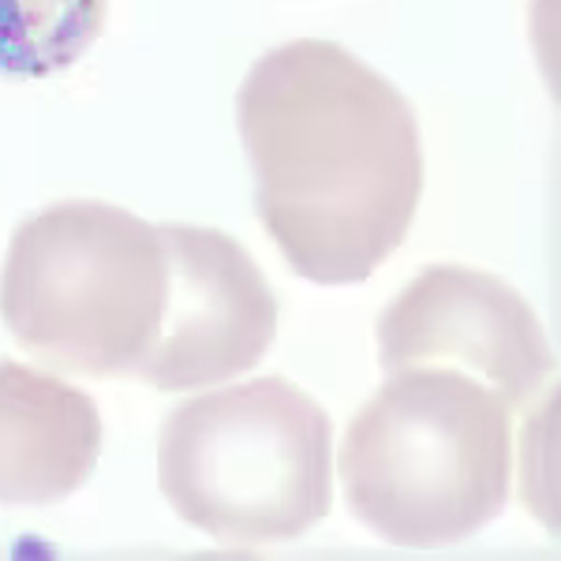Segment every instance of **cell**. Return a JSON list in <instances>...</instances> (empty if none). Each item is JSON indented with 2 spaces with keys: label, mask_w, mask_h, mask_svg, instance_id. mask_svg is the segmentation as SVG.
<instances>
[{
  "label": "cell",
  "mask_w": 561,
  "mask_h": 561,
  "mask_svg": "<svg viewBox=\"0 0 561 561\" xmlns=\"http://www.w3.org/2000/svg\"><path fill=\"white\" fill-rule=\"evenodd\" d=\"M255 214L314 285H359L409 237L423 139L409 98L337 42L262 53L237 94Z\"/></svg>",
  "instance_id": "obj_1"
},
{
  "label": "cell",
  "mask_w": 561,
  "mask_h": 561,
  "mask_svg": "<svg viewBox=\"0 0 561 561\" xmlns=\"http://www.w3.org/2000/svg\"><path fill=\"white\" fill-rule=\"evenodd\" d=\"M510 404L454 367H409L352 415L341 483L364 528L393 547H449L497 520L513 491Z\"/></svg>",
  "instance_id": "obj_2"
},
{
  "label": "cell",
  "mask_w": 561,
  "mask_h": 561,
  "mask_svg": "<svg viewBox=\"0 0 561 561\" xmlns=\"http://www.w3.org/2000/svg\"><path fill=\"white\" fill-rule=\"evenodd\" d=\"M169 285L161 225L98 198H65L12 232L0 319L42 364L83 378H135L158 345Z\"/></svg>",
  "instance_id": "obj_3"
},
{
  "label": "cell",
  "mask_w": 561,
  "mask_h": 561,
  "mask_svg": "<svg viewBox=\"0 0 561 561\" xmlns=\"http://www.w3.org/2000/svg\"><path fill=\"white\" fill-rule=\"evenodd\" d=\"M158 483L225 547L300 539L333 502V423L280 375L210 389L161 423Z\"/></svg>",
  "instance_id": "obj_4"
},
{
  "label": "cell",
  "mask_w": 561,
  "mask_h": 561,
  "mask_svg": "<svg viewBox=\"0 0 561 561\" xmlns=\"http://www.w3.org/2000/svg\"><path fill=\"white\" fill-rule=\"evenodd\" d=\"M378 364L454 367L520 409L554 375L539 314L502 277L468 266H427L378 314Z\"/></svg>",
  "instance_id": "obj_5"
},
{
  "label": "cell",
  "mask_w": 561,
  "mask_h": 561,
  "mask_svg": "<svg viewBox=\"0 0 561 561\" xmlns=\"http://www.w3.org/2000/svg\"><path fill=\"white\" fill-rule=\"evenodd\" d=\"M173 262L169 307L139 382L161 393L221 386L274 345L277 300L240 240L203 225H161Z\"/></svg>",
  "instance_id": "obj_6"
},
{
  "label": "cell",
  "mask_w": 561,
  "mask_h": 561,
  "mask_svg": "<svg viewBox=\"0 0 561 561\" xmlns=\"http://www.w3.org/2000/svg\"><path fill=\"white\" fill-rule=\"evenodd\" d=\"M102 454V415L83 389L0 359V505L42 510L87 483Z\"/></svg>",
  "instance_id": "obj_7"
},
{
  "label": "cell",
  "mask_w": 561,
  "mask_h": 561,
  "mask_svg": "<svg viewBox=\"0 0 561 561\" xmlns=\"http://www.w3.org/2000/svg\"><path fill=\"white\" fill-rule=\"evenodd\" d=\"M108 0H0V76L45 79L90 53Z\"/></svg>",
  "instance_id": "obj_8"
}]
</instances>
